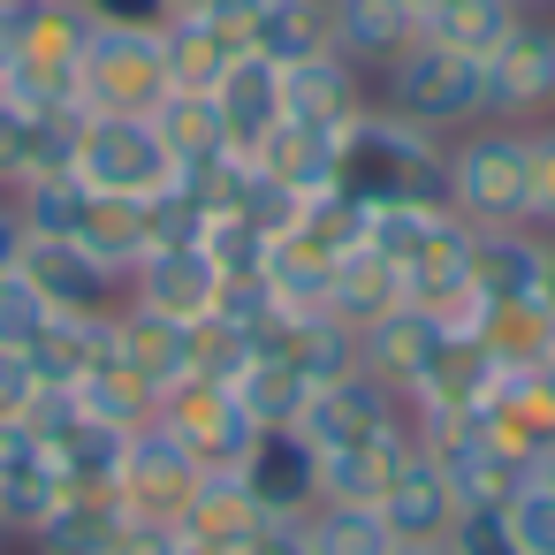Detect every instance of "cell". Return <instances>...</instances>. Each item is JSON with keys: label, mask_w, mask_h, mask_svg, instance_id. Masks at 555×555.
Listing matches in <instances>:
<instances>
[{"label": "cell", "mask_w": 555, "mask_h": 555, "mask_svg": "<svg viewBox=\"0 0 555 555\" xmlns=\"http://www.w3.org/2000/svg\"><path fill=\"white\" fill-rule=\"evenodd\" d=\"M403 9H411V16H426V9H434V0H403Z\"/></svg>", "instance_id": "cell-54"}, {"label": "cell", "mask_w": 555, "mask_h": 555, "mask_svg": "<svg viewBox=\"0 0 555 555\" xmlns=\"http://www.w3.org/2000/svg\"><path fill=\"white\" fill-rule=\"evenodd\" d=\"M115 555H183V540H176V525H122V540H115Z\"/></svg>", "instance_id": "cell-44"}, {"label": "cell", "mask_w": 555, "mask_h": 555, "mask_svg": "<svg viewBox=\"0 0 555 555\" xmlns=\"http://www.w3.org/2000/svg\"><path fill=\"white\" fill-rule=\"evenodd\" d=\"M418 441L434 449V464L449 472V487H456V502H464V509H502V502H509V487L525 479V472H517V464H509V456H502L472 418H464V426H441V434H418Z\"/></svg>", "instance_id": "cell-24"}, {"label": "cell", "mask_w": 555, "mask_h": 555, "mask_svg": "<svg viewBox=\"0 0 555 555\" xmlns=\"http://www.w3.org/2000/svg\"><path fill=\"white\" fill-rule=\"evenodd\" d=\"M327 39L350 69H388L411 39H418V16L403 9V0H327Z\"/></svg>", "instance_id": "cell-25"}, {"label": "cell", "mask_w": 555, "mask_h": 555, "mask_svg": "<svg viewBox=\"0 0 555 555\" xmlns=\"http://www.w3.org/2000/svg\"><path fill=\"white\" fill-rule=\"evenodd\" d=\"M487 77V122H547L555 115V16H517L494 54H479Z\"/></svg>", "instance_id": "cell-8"}, {"label": "cell", "mask_w": 555, "mask_h": 555, "mask_svg": "<svg viewBox=\"0 0 555 555\" xmlns=\"http://www.w3.org/2000/svg\"><path fill=\"white\" fill-rule=\"evenodd\" d=\"M517 9H525V16H555V0H517Z\"/></svg>", "instance_id": "cell-51"}, {"label": "cell", "mask_w": 555, "mask_h": 555, "mask_svg": "<svg viewBox=\"0 0 555 555\" xmlns=\"http://www.w3.org/2000/svg\"><path fill=\"white\" fill-rule=\"evenodd\" d=\"M373 107L426 130V138H456L472 122H487V77L472 54L441 47V39H411L388 69H373Z\"/></svg>", "instance_id": "cell-2"}, {"label": "cell", "mask_w": 555, "mask_h": 555, "mask_svg": "<svg viewBox=\"0 0 555 555\" xmlns=\"http://www.w3.org/2000/svg\"><path fill=\"white\" fill-rule=\"evenodd\" d=\"M69 244H85L92 259H107L115 274H130L153 244H160V221H153V206H138V198H107V191H85V206H77V229H69Z\"/></svg>", "instance_id": "cell-29"}, {"label": "cell", "mask_w": 555, "mask_h": 555, "mask_svg": "<svg viewBox=\"0 0 555 555\" xmlns=\"http://www.w3.org/2000/svg\"><path fill=\"white\" fill-rule=\"evenodd\" d=\"M297 434L312 441V456H388V449L411 441V418L373 373H343V380L312 388Z\"/></svg>", "instance_id": "cell-7"}, {"label": "cell", "mask_w": 555, "mask_h": 555, "mask_svg": "<svg viewBox=\"0 0 555 555\" xmlns=\"http://www.w3.org/2000/svg\"><path fill=\"white\" fill-rule=\"evenodd\" d=\"M282 107H289V122H305V130H350V122L373 107V77L350 69L343 54H312V62L282 69Z\"/></svg>", "instance_id": "cell-21"}, {"label": "cell", "mask_w": 555, "mask_h": 555, "mask_svg": "<svg viewBox=\"0 0 555 555\" xmlns=\"http://www.w3.org/2000/svg\"><path fill=\"white\" fill-rule=\"evenodd\" d=\"M532 479H547V487H555V449H547V456L532 464Z\"/></svg>", "instance_id": "cell-50"}, {"label": "cell", "mask_w": 555, "mask_h": 555, "mask_svg": "<svg viewBox=\"0 0 555 555\" xmlns=\"http://www.w3.org/2000/svg\"><path fill=\"white\" fill-rule=\"evenodd\" d=\"M472 426H479L517 472H532V464L555 449V396H547L540 373H502V380L487 388V403L472 411Z\"/></svg>", "instance_id": "cell-17"}, {"label": "cell", "mask_w": 555, "mask_h": 555, "mask_svg": "<svg viewBox=\"0 0 555 555\" xmlns=\"http://www.w3.org/2000/svg\"><path fill=\"white\" fill-rule=\"evenodd\" d=\"M221 9H236V0H168V16H221Z\"/></svg>", "instance_id": "cell-47"}, {"label": "cell", "mask_w": 555, "mask_h": 555, "mask_svg": "<svg viewBox=\"0 0 555 555\" xmlns=\"http://www.w3.org/2000/svg\"><path fill=\"white\" fill-rule=\"evenodd\" d=\"M236 479L244 494L259 502V517H282V525H305L320 509V456L297 426H259L251 449L236 456Z\"/></svg>", "instance_id": "cell-12"}, {"label": "cell", "mask_w": 555, "mask_h": 555, "mask_svg": "<svg viewBox=\"0 0 555 555\" xmlns=\"http://www.w3.org/2000/svg\"><path fill=\"white\" fill-rule=\"evenodd\" d=\"M502 525H509V540H517L525 555H555V487L525 472V479L509 487V502H502Z\"/></svg>", "instance_id": "cell-38"}, {"label": "cell", "mask_w": 555, "mask_h": 555, "mask_svg": "<svg viewBox=\"0 0 555 555\" xmlns=\"http://www.w3.org/2000/svg\"><path fill=\"white\" fill-rule=\"evenodd\" d=\"M403 305V282H396V267L380 259V251H350L343 267H335V289H327V312L343 320V327H373L380 312H396Z\"/></svg>", "instance_id": "cell-34"}, {"label": "cell", "mask_w": 555, "mask_h": 555, "mask_svg": "<svg viewBox=\"0 0 555 555\" xmlns=\"http://www.w3.org/2000/svg\"><path fill=\"white\" fill-rule=\"evenodd\" d=\"M335 138L343 130H305V122H282L267 145H259V176H274V183H289L297 198H327L335 191Z\"/></svg>", "instance_id": "cell-31"}, {"label": "cell", "mask_w": 555, "mask_h": 555, "mask_svg": "<svg viewBox=\"0 0 555 555\" xmlns=\"http://www.w3.org/2000/svg\"><path fill=\"white\" fill-rule=\"evenodd\" d=\"M107 358L160 403L176 380H191V327L183 320H160V312H138V305H122L115 312V327H107Z\"/></svg>", "instance_id": "cell-20"}, {"label": "cell", "mask_w": 555, "mask_h": 555, "mask_svg": "<svg viewBox=\"0 0 555 555\" xmlns=\"http://www.w3.org/2000/svg\"><path fill=\"white\" fill-rule=\"evenodd\" d=\"M69 176H77L85 191L138 198V206H153V198H168V191L183 183V168H176V153L160 145L153 115H85L77 153H69Z\"/></svg>", "instance_id": "cell-5"}, {"label": "cell", "mask_w": 555, "mask_h": 555, "mask_svg": "<svg viewBox=\"0 0 555 555\" xmlns=\"http://www.w3.org/2000/svg\"><path fill=\"white\" fill-rule=\"evenodd\" d=\"M441 343H449V327H441L434 312L396 305V312H380L373 327H358V373H373V380H380L396 403H411V388L434 373Z\"/></svg>", "instance_id": "cell-15"}, {"label": "cell", "mask_w": 555, "mask_h": 555, "mask_svg": "<svg viewBox=\"0 0 555 555\" xmlns=\"http://www.w3.org/2000/svg\"><path fill=\"white\" fill-rule=\"evenodd\" d=\"M236 396H244V411H251L259 426H297V418H305V403H312V380H305L297 365L259 358V350H251V365L236 373Z\"/></svg>", "instance_id": "cell-37"}, {"label": "cell", "mask_w": 555, "mask_h": 555, "mask_svg": "<svg viewBox=\"0 0 555 555\" xmlns=\"http://www.w3.org/2000/svg\"><path fill=\"white\" fill-rule=\"evenodd\" d=\"M396 555H449L441 540H396Z\"/></svg>", "instance_id": "cell-49"}, {"label": "cell", "mask_w": 555, "mask_h": 555, "mask_svg": "<svg viewBox=\"0 0 555 555\" xmlns=\"http://www.w3.org/2000/svg\"><path fill=\"white\" fill-rule=\"evenodd\" d=\"M153 426H160L168 441H183L206 472H236V456H244L251 434H259V418H251L244 396H236V380H176V388L153 403Z\"/></svg>", "instance_id": "cell-9"}, {"label": "cell", "mask_w": 555, "mask_h": 555, "mask_svg": "<svg viewBox=\"0 0 555 555\" xmlns=\"http://www.w3.org/2000/svg\"><path fill=\"white\" fill-rule=\"evenodd\" d=\"M85 9H92V24H138V31H153L168 16V0H85Z\"/></svg>", "instance_id": "cell-43"}, {"label": "cell", "mask_w": 555, "mask_h": 555, "mask_svg": "<svg viewBox=\"0 0 555 555\" xmlns=\"http://www.w3.org/2000/svg\"><path fill=\"white\" fill-rule=\"evenodd\" d=\"M259 525H267V517H259V502L244 494V479H236V472H206L198 494H191V509L176 517V540H183V547H206V555H236Z\"/></svg>", "instance_id": "cell-28"}, {"label": "cell", "mask_w": 555, "mask_h": 555, "mask_svg": "<svg viewBox=\"0 0 555 555\" xmlns=\"http://www.w3.org/2000/svg\"><path fill=\"white\" fill-rule=\"evenodd\" d=\"M221 289H229V274L214 267L206 244H153L130 267V305L160 312V320H183V327L206 320V312H221Z\"/></svg>", "instance_id": "cell-13"}, {"label": "cell", "mask_w": 555, "mask_h": 555, "mask_svg": "<svg viewBox=\"0 0 555 555\" xmlns=\"http://www.w3.org/2000/svg\"><path fill=\"white\" fill-rule=\"evenodd\" d=\"M540 274H547V236L540 229H472V297H479V312L540 297Z\"/></svg>", "instance_id": "cell-22"}, {"label": "cell", "mask_w": 555, "mask_h": 555, "mask_svg": "<svg viewBox=\"0 0 555 555\" xmlns=\"http://www.w3.org/2000/svg\"><path fill=\"white\" fill-rule=\"evenodd\" d=\"M62 494H69V479L54 472L39 426H31V418H24V426H0V517H9V532L31 540V532L54 517Z\"/></svg>", "instance_id": "cell-19"}, {"label": "cell", "mask_w": 555, "mask_h": 555, "mask_svg": "<svg viewBox=\"0 0 555 555\" xmlns=\"http://www.w3.org/2000/svg\"><path fill=\"white\" fill-rule=\"evenodd\" d=\"M380 525L396 532V540H449V525L464 517V502H456V487H449V472L434 464V449L411 434L403 449H396V464H388V479H380Z\"/></svg>", "instance_id": "cell-14"}, {"label": "cell", "mask_w": 555, "mask_h": 555, "mask_svg": "<svg viewBox=\"0 0 555 555\" xmlns=\"http://www.w3.org/2000/svg\"><path fill=\"white\" fill-rule=\"evenodd\" d=\"M335 198H350L358 214H388V206L449 214V138H426V130L365 107L335 138Z\"/></svg>", "instance_id": "cell-1"}, {"label": "cell", "mask_w": 555, "mask_h": 555, "mask_svg": "<svg viewBox=\"0 0 555 555\" xmlns=\"http://www.w3.org/2000/svg\"><path fill=\"white\" fill-rule=\"evenodd\" d=\"M532 229L555 236V115L532 122Z\"/></svg>", "instance_id": "cell-42"}, {"label": "cell", "mask_w": 555, "mask_h": 555, "mask_svg": "<svg viewBox=\"0 0 555 555\" xmlns=\"http://www.w3.org/2000/svg\"><path fill=\"white\" fill-rule=\"evenodd\" d=\"M122 525H130V509L115 502V487H69L24 547L31 555H115Z\"/></svg>", "instance_id": "cell-27"}, {"label": "cell", "mask_w": 555, "mask_h": 555, "mask_svg": "<svg viewBox=\"0 0 555 555\" xmlns=\"http://www.w3.org/2000/svg\"><path fill=\"white\" fill-rule=\"evenodd\" d=\"M24 244H31V229H24L16 198L0 191V274H16V267H24Z\"/></svg>", "instance_id": "cell-46"}, {"label": "cell", "mask_w": 555, "mask_h": 555, "mask_svg": "<svg viewBox=\"0 0 555 555\" xmlns=\"http://www.w3.org/2000/svg\"><path fill=\"white\" fill-rule=\"evenodd\" d=\"M540 380H547V396H555V350H547V365H540Z\"/></svg>", "instance_id": "cell-53"}, {"label": "cell", "mask_w": 555, "mask_h": 555, "mask_svg": "<svg viewBox=\"0 0 555 555\" xmlns=\"http://www.w3.org/2000/svg\"><path fill=\"white\" fill-rule=\"evenodd\" d=\"M305 547L312 555H396V532L380 525L373 502H320L305 517Z\"/></svg>", "instance_id": "cell-36"}, {"label": "cell", "mask_w": 555, "mask_h": 555, "mask_svg": "<svg viewBox=\"0 0 555 555\" xmlns=\"http://www.w3.org/2000/svg\"><path fill=\"white\" fill-rule=\"evenodd\" d=\"M540 305L555 312V236H547V274H540Z\"/></svg>", "instance_id": "cell-48"}, {"label": "cell", "mask_w": 555, "mask_h": 555, "mask_svg": "<svg viewBox=\"0 0 555 555\" xmlns=\"http://www.w3.org/2000/svg\"><path fill=\"white\" fill-rule=\"evenodd\" d=\"M236 555H312V547H305V525H282V517H267V525H259V532H251Z\"/></svg>", "instance_id": "cell-45"}, {"label": "cell", "mask_w": 555, "mask_h": 555, "mask_svg": "<svg viewBox=\"0 0 555 555\" xmlns=\"http://www.w3.org/2000/svg\"><path fill=\"white\" fill-rule=\"evenodd\" d=\"M449 555H525L517 540H509V525H502V509H464L456 525H449V540H441Z\"/></svg>", "instance_id": "cell-41"}, {"label": "cell", "mask_w": 555, "mask_h": 555, "mask_svg": "<svg viewBox=\"0 0 555 555\" xmlns=\"http://www.w3.org/2000/svg\"><path fill=\"white\" fill-rule=\"evenodd\" d=\"M517 16H525L517 0H434V9L418 16V31L479 62V54H494V47H502V31H509Z\"/></svg>", "instance_id": "cell-35"}, {"label": "cell", "mask_w": 555, "mask_h": 555, "mask_svg": "<svg viewBox=\"0 0 555 555\" xmlns=\"http://www.w3.org/2000/svg\"><path fill=\"white\" fill-rule=\"evenodd\" d=\"M153 130H160V145L176 153V168L183 176H198V168H214V160H229V138H221V115H214V100L206 92H168L160 107H153Z\"/></svg>", "instance_id": "cell-32"}, {"label": "cell", "mask_w": 555, "mask_h": 555, "mask_svg": "<svg viewBox=\"0 0 555 555\" xmlns=\"http://www.w3.org/2000/svg\"><path fill=\"white\" fill-rule=\"evenodd\" d=\"M47 297L24 282V274H0V350H31L47 335Z\"/></svg>", "instance_id": "cell-39"}, {"label": "cell", "mask_w": 555, "mask_h": 555, "mask_svg": "<svg viewBox=\"0 0 555 555\" xmlns=\"http://www.w3.org/2000/svg\"><path fill=\"white\" fill-rule=\"evenodd\" d=\"M160 54H168V77L183 85V92H206L229 62H244L251 47H244V24H236V9H221V16H160Z\"/></svg>", "instance_id": "cell-26"}, {"label": "cell", "mask_w": 555, "mask_h": 555, "mask_svg": "<svg viewBox=\"0 0 555 555\" xmlns=\"http://www.w3.org/2000/svg\"><path fill=\"white\" fill-rule=\"evenodd\" d=\"M183 555H206V547H183Z\"/></svg>", "instance_id": "cell-55"}, {"label": "cell", "mask_w": 555, "mask_h": 555, "mask_svg": "<svg viewBox=\"0 0 555 555\" xmlns=\"http://www.w3.org/2000/svg\"><path fill=\"white\" fill-rule=\"evenodd\" d=\"M107 327L115 320H47V335L31 343V365H39V380L47 388H77V380H92L100 365H107Z\"/></svg>", "instance_id": "cell-33"}, {"label": "cell", "mask_w": 555, "mask_h": 555, "mask_svg": "<svg viewBox=\"0 0 555 555\" xmlns=\"http://www.w3.org/2000/svg\"><path fill=\"white\" fill-rule=\"evenodd\" d=\"M9 547H24V540H16V532H9V517H0V555H9Z\"/></svg>", "instance_id": "cell-52"}, {"label": "cell", "mask_w": 555, "mask_h": 555, "mask_svg": "<svg viewBox=\"0 0 555 555\" xmlns=\"http://www.w3.org/2000/svg\"><path fill=\"white\" fill-rule=\"evenodd\" d=\"M16 274H24V282L47 297V312H62V320H115V312L130 305V274H115L107 259H92V251L69 244V236H31Z\"/></svg>", "instance_id": "cell-10"}, {"label": "cell", "mask_w": 555, "mask_h": 555, "mask_svg": "<svg viewBox=\"0 0 555 555\" xmlns=\"http://www.w3.org/2000/svg\"><path fill=\"white\" fill-rule=\"evenodd\" d=\"M449 214L464 229H532V130L472 122L449 138Z\"/></svg>", "instance_id": "cell-3"}, {"label": "cell", "mask_w": 555, "mask_h": 555, "mask_svg": "<svg viewBox=\"0 0 555 555\" xmlns=\"http://www.w3.org/2000/svg\"><path fill=\"white\" fill-rule=\"evenodd\" d=\"M206 100H214L221 138H229V153H236V160H259V145L289 122V107H282V69H274V62H259V54L229 62V69L206 85Z\"/></svg>", "instance_id": "cell-16"}, {"label": "cell", "mask_w": 555, "mask_h": 555, "mask_svg": "<svg viewBox=\"0 0 555 555\" xmlns=\"http://www.w3.org/2000/svg\"><path fill=\"white\" fill-rule=\"evenodd\" d=\"M176 92L168 54H160V24H92V47L77 62V107L85 115H153Z\"/></svg>", "instance_id": "cell-6"}, {"label": "cell", "mask_w": 555, "mask_h": 555, "mask_svg": "<svg viewBox=\"0 0 555 555\" xmlns=\"http://www.w3.org/2000/svg\"><path fill=\"white\" fill-rule=\"evenodd\" d=\"M198 479H206V464L145 418V426L122 441V464H115V502H122L138 525H176V517L191 509Z\"/></svg>", "instance_id": "cell-11"}, {"label": "cell", "mask_w": 555, "mask_h": 555, "mask_svg": "<svg viewBox=\"0 0 555 555\" xmlns=\"http://www.w3.org/2000/svg\"><path fill=\"white\" fill-rule=\"evenodd\" d=\"M236 24H244V47L274 69H297L312 54H335L327 39V0H236Z\"/></svg>", "instance_id": "cell-23"}, {"label": "cell", "mask_w": 555, "mask_h": 555, "mask_svg": "<svg viewBox=\"0 0 555 555\" xmlns=\"http://www.w3.org/2000/svg\"><path fill=\"white\" fill-rule=\"evenodd\" d=\"M39 396H47V380H39L31 350H0V426H24L39 411Z\"/></svg>", "instance_id": "cell-40"}, {"label": "cell", "mask_w": 555, "mask_h": 555, "mask_svg": "<svg viewBox=\"0 0 555 555\" xmlns=\"http://www.w3.org/2000/svg\"><path fill=\"white\" fill-rule=\"evenodd\" d=\"M251 350L297 365L312 388L358 373V327H343L335 312H267V320L251 327Z\"/></svg>", "instance_id": "cell-18"}, {"label": "cell", "mask_w": 555, "mask_h": 555, "mask_svg": "<svg viewBox=\"0 0 555 555\" xmlns=\"http://www.w3.org/2000/svg\"><path fill=\"white\" fill-rule=\"evenodd\" d=\"M472 343L487 350L494 373H540L547 350H555V312H547L540 297H525V305H487V312L472 320Z\"/></svg>", "instance_id": "cell-30"}, {"label": "cell", "mask_w": 555, "mask_h": 555, "mask_svg": "<svg viewBox=\"0 0 555 555\" xmlns=\"http://www.w3.org/2000/svg\"><path fill=\"white\" fill-rule=\"evenodd\" d=\"M92 47V9L85 0H16V62L9 92L24 115H62L77 107V62Z\"/></svg>", "instance_id": "cell-4"}]
</instances>
